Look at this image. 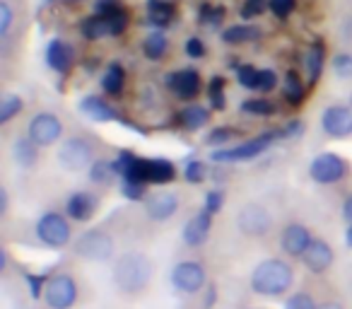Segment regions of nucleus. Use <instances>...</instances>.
<instances>
[{
	"label": "nucleus",
	"mask_w": 352,
	"mask_h": 309,
	"mask_svg": "<svg viewBox=\"0 0 352 309\" xmlns=\"http://www.w3.org/2000/svg\"><path fill=\"white\" fill-rule=\"evenodd\" d=\"M152 275H155V261L145 254V251H123L113 264V285L121 295H140L142 290H147Z\"/></svg>",
	"instance_id": "f257e3e1"
},
{
	"label": "nucleus",
	"mask_w": 352,
	"mask_h": 309,
	"mask_svg": "<svg viewBox=\"0 0 352 309\" xmlns=\"http://www.w3.org/2000/svg\"><path fill=\"white\" fill-rule=\"evenodd\" d=\"M294 283V270L283 259H265L251 273V290L261 297H280L289 292Z\"/></svg>",
	"instance_id": "f03ea898"
},
{
	"label": "nucleus",
	"mask_w": 352,
	"mask_h": 309,
	"mask_svg": "<svg viewBox=\"0 0 352 309\" xmlns=\"http://www.w3.org/2000/svg\"><path fill=\"white\" fill-rule=\"evenodd\" d=\"M278 131H265L261 136H254L251 140L239 142V145L230 147V150H217L210 155L212 162L217 164H230V162H246V160H254L258 155H263L265 150L273 147V142L278 140Z\"/></svg>",
	"instance_id": "7ed1b4c3"
},
{
	"label": "nucleus",
	"mask_w": 352,
	"mask_h": 309,
	"mask_svg": "<svg viewBox=\"0 0 352 309\" xmlns=\"http://www.w3.org/2000/svg\"><path fill=\"white\" fill-rule=\"evenodd\" d=\"M113 251H116L113 237L99 227L82 232L75 242V254L85 261H92V264H104V261L113 259Z\"/></svg>",
	"instance_id": "20e7f679"
},
{
	"label": "nucleus",
	"mask_w": 352,
	"mask_h": 309,
	"mask_svg": "<svg viewBox=\"0 0 352 309\" xmlns=\"http://www.w3.org/2000/svg\"><path fill=\"white\" fill-rule=\"evenodd\" d=\"M56 160H58L60 169H65V172H80V169H85V167H92L94 147L87 138L73 136V138H68V140H63V145L58 147Z\"/></svg>",
	"instance_id": "39448f33"
},
{
	"label": "nucleus",
	"mask_w": 352,
	"mask_h": 309,
	"mask_svg": "<svg viewBox=\"0 0 352 309\" xmlns=\"http://www.w3.org/2000/svg\"><path fill=\"white\" fill-rule=\"evenodd\" d=\"M36 237L46 246H51V249H63L73 239V230H70L68 217L60 215V213L49 211L36 220Z\"/></svg>",
	"instance_id": "423d86ee"
},
{
	"label": "nucleus",
	"mask_w": 352,
	"mask_h": 309,
	"mask_svg": "<svg viewBox=\"0 0 352 309\" xmlns=\"http://www.w3.org/2000/svg\"><path fill=\"white\" fill-rule=\"evenodd\" d=\"M350 164L338 155V152H321L309 164V177L316 184H338L347 177Z\"/></svg>",
	"instance_id": "0eeeda50"
},
{
	"label": "nucleus",
	"mask_w": 352,
	"mask_h": 309,
	"mask_svg": "<svg viewBox=\"0 0 352 309\" xmlns=\"http://www.w3.org/2000/svg\"><path fill=\"white\" fill-rule=\"evenodd\" d=\"M44 302L49 309H70L78 302V283L73 275L56 273L49 278L44 290Z\"/></svg>",
	"instance_id": "6e6552de"
},
{
	"label": "nucleus",
	"mask_w": 352,
	"mask_h": 309,
	"mask_svg": "<svg viewBox=\"0 0 352 309\" xmlns=\"http://www.w3.org/2000/svg\"><path fill=\"white\" fill-rule=\"evenodd\" d=\"M169 280H171V285L179 290V292L196 295V292H201V290L206 288L208 275H206L203 264H198V261H179V264L171 268Z\"/></svg>",
	"instance_id": "1a4fd4ad"
},
{
	"label": "nucleus",
	"mask_w": 352,
	"mask_h": 309,
	"mask_svg": "<svg viewBox=\"0 0 352 309\" xmlns=\"http://www.w3.org/2000/svg\"><path fill=\"white\" fill-rule=\"evenodd\" d=\"M63 121L51 111H39L32 116L30 126H27V136L36 142L39 147H49L63 138Z\"/></svg>",
	"instance_id": "9d476101"
},
{
	"label": "nucleus",
	"mask_w": 352,
	"mask_h": 309,
	"mask_svg": "<svg viewBox=\"0 0 352 309\" xmlns=\"http://www.w3.org/2000/svg\"><path fill=\"white\" fill-rule=\"evenodd\" d=\"M236 227L239 232H244L246 237H265L273 227V217H270L268 208H263L261 203H246L236 215Z\"/></svg>",
	"instance_id": "9b49d317"
},
{
	"label": "nucleus",
	"mask_w": 352,
	"mask_h": 309,
	"mask_svg": "<svg viewBox=\"0 0 352 309\" xmlns=\"http://www.w3.org/2000/svg\"><path fill=\"white\" fill-rule=\"evenodd\" d=\"M126 179H135V182H145V184H169L176 179V167L169 160H162V158L157 160L138 158L135 169Z\"/></svg>",
	"instance_id": "f8f14e48"
},
{
	"label": "nucleus",
	"mask_w": 352,
	"mask_h": 309,
	"mask_svg": "<svg viewBox=\"0 0 352 309\" xmlns=\"http://www.w3.org/2000/svg\"><path fill=\"white\" fill-rule=\"evenodd\" d=\"M321 128L328 138L342 140L352 136V107L345 104H331L321 114Z\"/></svg>",
	"instance_id": "ddd939ff"
},
{
	"label": "nucleus",
	"mask_w": 352,
	"mask_h": 309,
	"mask_svg": "<svg viewBox=\"0 0 352 309\" xmlns=\"http://www.w3.org/2000/svg\"><path fill=\"white\" fill-rule=\"evenodd\" d=\"M166 85H169V89L179 99L191 102V99L198 97V92H201L203 80L196 68H182V70H176V73L166 75Z\"/></svg>",
	"instance_id": "4468645a"
},
{
	"label": "nucleus",
	"mask_w": 352,
	"mask_h": 309,
	"mask_svg": "<svg viewBox=\"0 0 352 309\" xmlns=\"http://www.w3.org/2000/svg\"><path fill=\"white\" fill-rule=\"evenodd\" d=\"M311 242H314L311 230H309L307 225H302V222H289V225H285L283 232H280V246H283V251L289 256H299V259H302L304 251L309 249Z\"/></svg>",
	"instance_id": "2eb2a0df"
},
{
	"label": "nucleus",
	"mask_w": 352,
	"mask_h": 309,
	"mask_svg": "<svg viewBox=\"0 0 352 309\" xmlns=\"http://www.w3.org/2000/svg\"><path fill=\"white\" fill-rule=\"evenodd\" d=\"M145 213L150 220L155 222H166L169 217L176 215L179 211V196L171 191H157V193H150L145 198Z\"/></svg>",
	"instance_id": "dca6fc26"
},
{
	"label": "nucleus",
	"mask_w": 352,
	"mask_h": 309,
	"mask_svg": "<svg viewBox=\"0 0 352 309\" xmlns=\"http://www.w3.org/2000/svg\"><path fill=\"white\" fill-rule=\"evenodd\" d=\"M333 261H336V251H333V246L323 239H314L302 256V264L307 266V270L314 275L326 273V270L333 266Z\"/></svg>",
	"instance_id": "f3484780"
},
{
	"label": "nucleus",
	"mask_w": 352,
	"mask_h": 309,
	"mask_svg": "<svg viewBox=\"0 0 352 309\" xmlns=\"http://www.w3.org/2000/svg\"><path fill=\"white\" fill-rule=\"evenodd\" d=\"M212 213L210 211H198L196 215H191L184 225V242L188 246H203L210 237V230H212Z\"/></svg>",
	"instance_id": "a211bd4d"
},
{
	"label": "nucleus",
	"mask_w": 352,
	"mask_h": 309,
	"mask_svg": "<svg viewBox=\"0 0 352 309\" xmlns=\"http://www.w3.org/2000/svg\"><path fill=\"white\" fill-rule=\"evenodd\" d=\"M99 208V198L89 191H75L70 193L68 203H65V213H68L70 220L75 222H87L94 217Z\"/></svg>",
	"instance_id": "6ab92c4d"
},
{
	"label": "nucleus",
	"mask_w": 352,
	"mask_h": 309,
	"mask_svg": "<svg viewBox=\"0 0 352 309\" xmlns=\"http://www.w3.org/2000/svg\"><path fill=\"white\" fill-rule=\"evenodd\" d=\"M75 54L70 49V44H65L63 39H51L46 46V63L49 68H54L56 73H68L73 68Z\"/></svg>",
	"instance_id": "aec40b11"
},
{
	"label": "nucleus",
	"mask_w": 352,
	"mask_h": 309,
	"mask_svg": "<svg viewBox=\"0 0 352 309\" xmlns=\"http://www.w3.org/2000/svg\"><path fill=\"white\" fill-rule=\"evenodd\" d=\"M80 111L85 114L92 121H116L118 114L107 99L97 97V94H87V97L80 102Z\"/></svg>",
	"instance_id": "412c9836"
},
{
	"label": "nucleus",
	"mask_w": 352,
	"mask_h": 309,
	"mask_svg": "<svg viewBox=\"0 0 352 309\" xmlns=\"http://www.w3.org/2000/svg\"><path fill=\"white\" fill-rule=\"evenodd\" d=\"M147 10V22L157 30H164L171 22L176 20V8L171 6L169 0H147L145 3Z\"/></svg>",
	"instance_id": "4be33fe9"
},
{
	"label": "nucleus",
	"mask_w": 352,
	"mask_h": 309,
	"mask_svg": "<svg viewBox=\"0 0 352 309\" xmlns=\"http://www.w3.org/2000/svg\"><path fill=\"white\" fill-rule=\"evenodd\" d=\"M304 68H307L309 85L318 83V78H321L323 68H326V46H323V41L316 39L307 49V54H304Z\"/></svg>",
	"instance_id": "5701e85b"
},
{
	"label": "nucleus",
	"mask_w": 352,
	"mask_h": 309,
	"mask_svg": "<svg viewBox=\"0 0 352 309\" xmlns=\"http://www.w3.org/2000/svg\"><path fill=\"white\" fill-rule=\"evenodd\" d=\"M261 27L251 25V22H241V25H232L222 32V41L232 46H239V44H251V41H258L261 39Z\"/></svg>",
	"instance_id": "b1692460"
},
{
	"label": "nucleus",
	"mask_w": 352,
	"mask_h": 309,
	"mask_svg": "<svg viewBox=\"0 0 352 309\" xmlns=\"http://www.w3.org/2000/svg\"><path fill=\"white\" fill-rule=\"evenodd\" d=\"M12 160H15L22 169L34 167L36 160H39V145H36L30 136L17 138V140L12 142Z\"/></svg>",
	"instance_id": "393cba45"
},
{
	"label": "nucleus",
	"mask_w": 352,
	"mask_h": 309,
	"mask_svg": "<svg viewBox=\"0 0 352 309\" xmlns=\"http://www.w3.org/2000/svg\"><path fill=\"white\" fill-rule=\"evenodd\" d=\"M126 87V70L121 63H109L102 75V89L111 97H118Z\"/></svg>",
	"instance_id": "a878e982"
},
{
	"label": "nucleus",
	"mask_w": 352,
	"mask_h": 309,
	"mask_svg": "<svg viewBox=\"0 0 352 309\" xmlns=\"http://www.w3.org/2000/svg\"><path fill=\"white\" fill-rule=\"evenodd\" d=\"M166 51H169V39H166V34L162 30L150 32L145 36V41H142V54L150 61H162L166 56Z\"/></svg>",
	"instance_id": "bb28decb"
},
{
	"label": "nucleus",
	"mask_w": 352,
	"mask_h": 309,
	"mask_svg": "<svg viewBox=\"0 0 352 309\" xmlns=\"http://www.w3.org/2000/svg\"><path fill=\"white\" fill-rule=\"evenodd\" d=\"M179 121H182V126L188 128V131H201V128L210 121V111H208L206 107H201V104H188V107L179 114Z\"/></svg>",
	"instance_id": "cd10ccee"
},
{
	"label": "nucleus",
	"mask_w": 352,
	"mask_h": 309,
	"mask_svg": "<svg viewBox=\"0 0 352 309\" xmlns=\"http://www.w3.org/2000/svg\"><path fill=\"white\" fill-rule=\"evenodd\" d=\"M80 34H82L87 41H99V39H107V36H111V34H109L107 20H104V17H99V15L85 17V20L80 22Z\"/></svg>",
	"instance_id": "c85d7f7f"
},
{
	"label": "nucleus",
	"mask_w": 352,
	"mask_h": 309,
	"mask_svg": "<svg viewBox=\"0 0 352 309\" xmlns=\"http://www.w3.org/2000/svg\"><path fill=\"white\" fill-rule=\"evenodd\" d=\"M285 99H287L292 107H297V104L304 102V97H307V85L302 83V78H299L294 70H287V75H285Z\"/></svg>",
	"instance_id": "c756f323"
},
{
	"label": "nucleus",
	"mask_w": 352,
	"mask_h": 309,
	"mask_svg": "<svg viewBox=\"0 0 352 309\" xmlns=\"http://www.w3.org/2000/svg\"><path fill=\"white\" fill-rule=\"evenodd\" d=\"M116 177V167H113V162H107V160H97L89 167V182L97 184V187H109Z\"/></svg>",
	"instance_id": "7c9ffc66"
},
{
	"label": "nucleus",
	"mask_w": 352,
	"mask_h": 309,
	"mask_svg": "<svg viewBox=\"0 0 352 309\" xmlns=\"http://www.w3.org/2000/svg\"><path fill=\"white\" fill-rule=\"evenodd\" d=\"M22 109H25V102H22L20 94L8 92L0 102V123H10L15 116H20Z\"/></svg>",
	"instance_id": "2f4dec72"
},
{
	"label": "nucleus",
	"mask_w": 352,
	"mask_h": 309,
	"mask_svg": "<svg viewBox=\"0 0 352 309\" xmlns=\"http://www.w3.org/2000/svg\"><path fill=\"white\" fill-rule=\"evenodd\" d=\"M241 111L251 114V116H263L265 118V116H273V114L278 111V107L265 97H251L241 104Z\"/></svg>",
	"instance_id": "473e14b6"
},
{
	"label": "nucleus",
	"mask_w": 352,
	"mask_h": 309,
	"mask_svg": "<svg viewBox=\"0 0 352 309\" xmlns=\"http://www.w3.org/2000/svg\"><path fill=\"white\" fill-rule=\"evenodd\" d=\"M208 99H210V107L215 111H222L225 109V78L222 75H215L208 85Z\"/></svg>",
	"instance_id": "72a5a7b5"
},
{
	"label": "nucleus",
	"mask_w": 352,
	"mask_h": 309,
	"mask_svg": "<svg viewBox=\"0 0 352 309\" xmlns=\"http://www.w3.org/2000/svg\"><path fill=\"white\" fill-rule=\"evenodd\" d=\"M270 10V0H244L239 8L241 20H256V17L265 15Z\"/></svg>",
	"instance_id": "f704fd0d"
},
{
	"label": "nucleus",
	"mask_w": 352,
	"mask_h": 309,
	"mask_svg": "<svg viewBox=\"0 0 352 309\" xmlns=\"http://www.w3.org/2000/svg\"><path fill=\"white\" fill-rule=\"evenodd\" d=\"M121 193L128 201H145L147 193V184L145 182H135V179H121Z\"/></svg>",
	"instance_id": "c9c22d12"
},
{
	"label": "nucleus",
	"mask_w": 352,
	"mask_h": 309,
	"mask_svg": "<svg viewBox=\"0 0 352 309\" xmlns=\"http://www.w3.org/2000/svg\"><path fill=\"white\" fill-rule=\"evenodd\" d=\"M222 20H225V8H222V6H212V3H206V6L201 8V22H203V25L217 30V27L222 25Z\"/></svg>",
	"instance_id": "e433bc0d"
},
{
	"label": "nucleus",
	"mask_w": 352,
	"mask_h": 309,
	"mask_svg": "<svg viewBox=\"0 0 352 309\" xmlns=\"http://www.w3.org/2000/svg\"><path fill=\"white\" fill-rule=\"evenodd\" d=\"M234 68H236V83L246 89H256V83H258V68H254L251 63L234 65Z\"/></svg>",
	"instance_id": "4c0bfd02"
},
{
	"label": "nucleus",
	"mask_w": 352,
	"mask_h": 309,
	"mask_svg": "<svg viewBox=\"0 0 352 309\" xmlns=\"http://www.w3.org/2000/svg\"><path fill=\"white\" fill-rule=\"evenodd\" d=\"M208 164L198 162V160H193V162L186 164V169H184V179H186L188 184H203L208 179Z\"/></svg>",
	"instance_id": "58836bf2"
},
{
	"label": "nucleus",
	"mask_w": 352,
	"mask_h": 309,
	"mask_svg": "<svg viewBox=\"0 0 352 309\" xmlns=\"http://www.w3.org/2000/svg\"><path fill=\"white\" fill-rule=\"evenodd\" d=\"M278 73L273 68H258V83H256V92H273L278 87Z\"/></svg>",
	"instance_id": "ea45409f"
},
{
	"label": "nucleus",
	"mask_w": 352,
	"mask_h": 309,
	"mask_svg": "<svg viewBox=\"0 0 352 309\" xmlns=\"http://www.w3.org/2000/svg\"><path fill=\"white\" fill-rule=\"evenodd\" d=\"M333 73L340 80H352V56L350 54H338L331 63Z\"/></svg>",
	"instance_id": "a19ab883"
},
{
	"label": "nucleus",
	"mask_w": 352,
	"mask_h": 309,
	"mask_svg": "<svg viewBox=\"0 0 352 309\" xmlns=\"http://www.w3.org/2000/svg\"><path fill=\"white\" fill-rule=\"evenodd\" d=\"M285 309H318V304L309 292H294L285 302Z\"/></svg>",
	"instance_id": "79ce46f5"
},
{
	"label": "nucleus",
	"mask_w": 352,
	"mask_h": 309,
	"mask_svg": "<svg viewBox=\"0 0 352 309\" xmlns=\"http://www.w3.org/2000/svg\"><path fill=\"white\" fill-rule=\"evenodd\" d=\"M121 10H126L121 0H94V15H99V17L116 15V12H121Z\"/></svg>",
	"instance_id": "37998d69"
},
{
	"label": "nucleus",
	"mask_w": 352,
	"mask_h": 309,
	"mask_svg": "<svg viewBox=\"0 0 352 309\" xmlns=\"http://www.w3.org/2000/svg\"><path fill=\"white\" fill-rule=\"evenodd\" d=\"M104 20H107V25H109V34L121 36L123 32H126V27H128V12L121 10V12H116V15L104 17Z\"/></svg>",
	"instance_id": "c03bdc74"
},
{
	"label": "nucleus",
	"mask_w": 352,
	"mask_h": 309,
	"mask_svg": "<svg viewBox=\"0 0 352 309\" xmlns=\"http://www.w3.org/2000/svg\"><path fill=\"white\" fill-rule=\"evenodd\" d=\"M12 20H15V15H12L10 3H8V0H0V36H3V39L10 34Z\"/></svg>",
	"instance_id": "a18cd8bd"
},
{
	"label": "nucleus",
	"mask_w": 352,
	"mask_h": 309,
	"mask_svg": "<svg viewBox=\"0 0 352 309\" xmlns=\"http://www.w3.org/2000/svg\"><path fill=\"white\" fill-rule=\"evenodd\" d=\"M294 8H297V0H270V12L278 20H287L294 12Z\"/></svg>",
	"instance_id": "49530a36"
},
{
	"label": "nucleus",
	"mask_w": 352,
	"mask_h": 309,
	"mask_svg": "<svg viewBox=\"0 0 352 309\" xmlns=\"http://www.w3.org/2000/svg\"><path fill=\"white\" fill-rule=\"evenodd\" d=\"M232 136H234V131H232L230 126H217V128H212V131L208 133L206 145H225V142L232 140Z\"/></svg>",
	"instance_id": "de8ad7c7"
},
{
	"label": "nucleus",
	"mask_w": 352,
	"mask_h": 309,
	"mask_svg": "<svg viewBox=\"0 0 352 309\" xmlns=\"http://www.w3.org/2000/svg\"><path fill=\"white\" fill-rule=\"evenodd\" d=\"M184 51H186L188 58H203L206 56V44H203L201 36H188Z\"/></svg>",
	"instance_id": "09e8293b"
},
{
	"label": "nucleus",
	"mask_w": 352,
	"mask_h": 309,
	"mask_svg": "<svg viewBox=\"0 0 352 309\" xmlns=\"http://www.w3.org/2000/svg\"><path fill=\"white\" fill-rule=\"evenodd\" d=\"M222 203H225V193L220 191V189H212L210 193L206 196V211H210L212 215H217V213L222 211Z\"/></svg>",
	"instance_id": "8fccbe9b"
},
{
	"label": "nucleus",
	"mask_w": 352,
	"mask_h": 309,
	"mask_svg": "<svg viewBox=\"0 0 352 309\" xmlns=\"http://www.w3.org/2000/svg\"><path fill=\"white\" fill-rule=\"evenodd\" d=\"M46 283H49V280H46L44 275H32V273H27V285H30V295L34 299H39V295H44Z\"/></svg>",
	"instance_id": "3c124183"
},
{
	"label": "nucleus",
	"mask_w": 352,
	"mask_h": 309,
	"mask_svg": "<svg viewBox=\"0 0 352 309\" xmlns=\"http://www.w3.org/2000/svg\"><path fill=\"white\" fill-rule=\"evenodd\" d=\"M302 128H304V126H302V121H289L287 126L280 128L278 136H280V138H297L299 133H302Z\"/></svg>",
	"instance_id": "603ef678"
},
{
	"label": "nucleus",
	"mask_w": 352,
	"mask_h": 309,
	"mask_svg": "<svg viewBox=\"0 0 352 309\" xmlns=\"http://www.w3.org/2000/svg\"><path fill=\"white\" fill-rule=\"evenodd\" d=\"M342 217H345L347 222H352V196H347L345 201H342Z\"/></svg>",
	"instance_id": "864d4df0"
},
{
	"label": "nucleus",
	"mask_w": 352,
	"mask_h": 309,
	"mask_svg": "<svg viewBox=\"0 0 352 309\" xmlns=\"http://www.w3.org/2000/svg\"><path fill=\"white\" fill-rule=\"evenodd\" d=\"M215 299H217V288H215V285H210V288H208V297H206V304H203V307L210 309L212 304H215Z\"/></svg>",
	"instance_id": "5fc2aeb1"
},
{
	"label": "nucleus",
	"mask_w": 352,
	"mask_h": 309,
	"mask_svg": "<svg viewBox=\"0 0 352 309\" xmlns=\"http://www.w3.org/2000/svg\"><path fill=\"white\" fill-rule=\"evenodd\" d=\"M318 309H345L340 302H336V299H328V302H321L318 304Z\"/></svg>",
	"instance_id": "6e6d98bb"
},
{
	"label": "nucleus",
	"mask_w": 352,
	"mask_h": 309,
	"mask_svg": "<svg viewBox=\"0 0 352 309\" xmlns=\"http://www.w3.org/2000/svg\"><path fill=\"white\" fill-rule=\"evenodd\" d=\"M0 201H3V208H0V211H3V215H6L8 213V191H0Z\"/></svg>",
	"instance_id": "4d7b16f0"
},
{
	"label": "nucleus",
	"mask_w": 352,
	"mask_h": 309,
	"mask_svg": "<svg viewBox=\"0 0 352 309\" xmlns=\"http://www.w3.org/2000/svg\"><path fill=\"white\" fill-rule=\"evenodd\" d=\"M345 244L352 246V222H347V232H345Z\"/></svg>",
	"instance_id": "13d9d810"
},
{
	"label": "nucleus",
	"mask_w": 352,
	"mask_h": 309,
	"mask_svg": "<svg viewBox=\"0 0 352 309\" xmlns=\"http://www.w3.org/2000/svg\"><path fill=\"white\" fill-rule=\"evenodd\" d=\"M65 3H80V0H65Z\"/></svg>",
	"instance_id": "bf43d9fd"
},
{
	"label": "nucleus",
	"mask_w": 352,
	"mask_h": 309,
	"mask_svg": "<svg viewBox=\"0 0 352 309\" xmlns=\"http://www.w3.org/2000/svg\"><path fill=\"white\" fill-rule=\"evenodd\" d=\"M350 107H352V94H350Z\"/></svg>",
	"instance_id": "052dcab7"
},
{
	"label": "nucleus",
	"mask_w": 352,
	"mask_h": 309,
	"mask_svg": "<svg viewBox=\"0 0 352 309\" xmlns=\"http://www.w3.org/2000/svg\"><path fill=\"white\" fill-rule=\"evenodd\" d=\"M249 309H261V307H249Z\"/></svg>",
	"instance_id": "680f3d73"
}]
</instances>
